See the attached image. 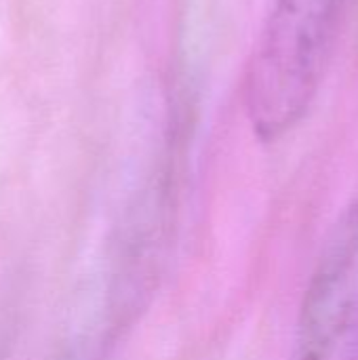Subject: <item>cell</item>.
I'll list each match as a JSON object with an SVG mask.
<instances>
[{"label":"cell","instance_id":"obj_1","mask_svg":"<svg viewBox=\"0 0 358 360\" xmlns=\"http://www.w3.org/2000/svg\"><path fill=\"white\" fill-rule=\"evenodd\" d=\"M346 0H272L245 76L253 131L274 141L312 105Z\"/></svg>","mask_w":358,"mask_h":360},{"label":"cell","instance_id":"obj_2","mask_svg":"<svg viewBox=\"0 0 358 360\" xmlns=\"http://www.w3.org/2000/svg\"><path fill=\"white\" fill-rule=\"evenodd\" d=\"M289 360H358V200L323 243Z\"/></svg>","mask_w":358,"mask_h":360}]
</instances>
